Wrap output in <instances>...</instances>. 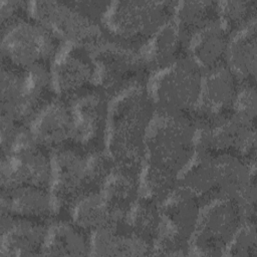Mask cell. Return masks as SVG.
Returning <instances> with one entry per match:
<instances>
[{
    "label": "cell",
    "instance_id": "cell-4",
    "mask_svg": "<svg viewBox=\"0 0 257 257\" xmlns=\"http://www.w3.org/2000/svg\"><path fill=\"white\" fill-rule=\"evenodd\" d=\"M110 2L29 1V13L63 42L80 43L91 51L107 37L102 19Z\"/></svg>",
    "mask_w": 257,
    "mask_h": 257
},
{
    "label": "cell",
    "instance_id": "cell-2",
    "mask_svg": "<svg viewBox=\"0 0 257 257\" xmlns=\"http://www.w3.org/2000/svg\"><path fill=\"white\" fill-rule=\"evenodd\" d=\"M113 167L106 151L86 152L73 145L53 151L50 194L54 218L69 219L76 202L101 190Z\"/></svg>",
    "mask_w": 257,
    "mask_h": 257
},
{
    "label": "cell",
    "instance_id": "cell-16",
    "mask_svg": "<svg viewBox=\"0 0 257 257\" xmlns=\"http://www.w3.org/2000/svg\"><path fill=\"white\" fill-rule=\"evenodd\" d=\"M49 222L1 213L0 257L42 256Z\"/></svg>",
    "mask_w": 257,
    "mask_h": 257
},
{
    "label": "cell",
    "instance_id": "cell-21",
    "mask_svg": "<svg viewBox=\"0 0 257 257\" xmlns=\"http://www.w3.org/2000/svg\"><path fill=\"white\" fill-rule=\"evenodd\" d=\"M90 233L70 219L54 218L48 224L42 256H90Z\"/></svg>",
    "mask_w": 257,
    "mask_h": 257
},
{
    "label": "cell",
    "instance_id": "cell-31",
    "mask_svg": "<svg viewBox=\"0 0 257 257\" xmlns=\"http://www.w3.org/2000/svg\"><path fill=\"white\" fill-rule=\"evenodd\" d=\"M257 94L256 84L241 83L235 104L234 114L248 124L256 125Z\"/></svg>",
    "mask_w": 257,
    "mask_h": 257
},
{
    "label": "cell",
    "instance_id": "cell-20",
    "mask_svg": "<svg viewBox=\"0 0 257 257\" xmlns=\"http://www.w3.org/2000/svg\"><path fill=\"white\" fill-rule=\"evenodd\" d=\"M90 256H153L154 247L138 237L127 222L93 231Z\"/></svg>",
    "mask_w": 257,
    "mask_h": 257
},
{
    "label": "cell",
    "instance_id": "cell-14",
    "mask_svg": "<svg viewBox=\"0 0 257 257\" xmlns=\"http://www.w3.org/2000/svg\"><path fill=\"white\" fill-rule=\"evenodd\" d=\"M241 82L227 64L203 74L199 103L193 113L196 125H205L234 113Z\"/></svg>",
    "mask_w": 257,
    "mask_h": 257
},
{
    "label": "cell",
    "instance_id": "cell-26",
    "mask_svg": "<svg viewBox=\"0 0 257 257\" xmlns=\"http://www.w3.org/2000/svg\"><path fill=\"white\" fill-rule=\"evenodd\" d=\"M69 219L90 234L95 230L120 224L115 221L100 191L88 194L76 202L70 210Z\"/></svg>",
    "mask_w": 257,
    "mask_h": 257
},
{
    "label": "cell",
    "instance_id": "cell-6",
    "mask_svg": "<svg viewBox=\"0 0 257 257\" xmlns=\"http://www.w3.org/2000/svg\"><path fill=\"white\" fill-rule=\"evenodd\" d=\"M62 43L52 31L29 17L1 33L0 63L26 71L51 69Z\"/></svg>",
    "mask_w": 257,
    "mask_h": 257
},
{
    "label": "cell",
    "instance_id": "cell-1",
    "mask_svg": "<svg viewBox=\"0 0 257 257\" xmlns=\"http://www.w3.org/2000/svg\"><path fill=\"white\" fill-rule=\"evenodd\" d=\"M196 124L192 115L155 109L145 138L141 193L163 202L195 154Z\"/></svg>",
    "mask_w": 257,
    "mask_h": 257
},
{
    "label": "cell",
    "instance_id": "cell-15",
    "mask_svg": "<svg viewBox=\"0 0 257 257\" xmlns=\"http://www.w3.org/2000/svg\"><path fill=\"white\" fill-rule=\"evenodd\" d=\"M70 102L74 118L72 145L86 152L106 151L109 98L94 88Z\"/></svg>",
    "mask_w": 257,
    "mask_h": 257
},
{
    "label": "cell",
    "instance_id": "cell-7",
    "mask_svg": "<svg viewBox=\"0 0 257 257\" xmlns=\"http://www.w3.org/2000/svg\"><path fill=\"white\" fill-rule=\"evenodd\" d=\"M203 72L190 55L151 74L147 83L155 109L192 115L199 103Z\"/></svg>",
    "mask_w": 257,
    "mask_h": 257
},
{
    "label": "cell",
    "instance_id": "cell-23",
    "mask_svg": "<svg viewBox=\"0 0 257 257\" xmlns=\"http://www.w3.org/2000/svg\"><path fill=\"white\" fill-rule=\"evenodd\" d=\"M230 35L219 22L192 37L189 55L203 74L226 64Z\"/></svg>",
    "mask_w": 257,
    "mask_h": 257
},
{
    "label": "cell",
    "instance_id": "cell-17",
    "mask_svg": "<svg viewBox=\"0 0 257 257\" xmlns=\"http://www.w3.org/2000/svg\"><path fill=\"white\" fill-rule=\"evenodd\" d=\"M34 139L51 153L74 138V118L71 102L56 97L28 126Z\"/></svg>",
    "mask_w": 257,
    "mask_h": 257
},
{
    "label": "cell",
    "instance_id": "cell-12",
    "mask_svg": "<svg viewBox=\"0 0 257 257\" xmlns=\"http://www.w3.org/2000/svg\"><path fill=\"white\" fill-rule=\"evenodd\" d=\"M57 97L73 101L95 87V65L91 51L83 44L63 42L51 66Z\"/></svg>",
    "mask_w": 257,
    "mask_h": 257
},
{
    "label": "cell",
    "instance_id": "cell-27",
    "mask_svg": "<svg viewBox=\"0 0 257 257\" xmlns=\"http://www.w3.org/2000/svg\"><path fill=\"white\" fill-rule=\"evenodd\" d=\"M127 225L132 232L154 247L161 229V204L156 200L142 196L131 209Z\"/></svg>",
    "mask_w": 257,
    "mask_h": 257
},
{
    "label": "cell",
    "instance_id": "cell-30",
    "mask_svg": "<svg viewBox=\"0 0 257 257\" xmlns=\"http://www.w3.org/2000/svg\"><path fill=\"white\" fill-rule=\"evenodd\" d=\"M256 254V222L243 223L230 242L224 256L255 257Z\"/></svg>",
    "mask_w": 257,
    "mask_h": 257
},
{
    "label": "cell",
    "instance_id": "cell-28",
    "mask_svg": "<svg viewBox=\"0 0 257 257\" xmlns=\"http://www.w3.org/2000/svg\"><path fill=\"white\" fill-rule=\"evenodd\" d=\"M26 81V70L1 63L0 70V111L21 123L20 111ZM22 124V123H21ZM23 125V124H22Z\"/></svg>",
    "mask_w": 257,
    "mask_h": 257
},
{
    "label": "cell",
    "instance_id": "cell-9",
    "mask_svg": "<svg viewBox=\"0 0 257 257\" xmlns=\"http://www.w3.org/2000/svg\"><path fill=\"white\" fill-rule=\"evenodd\" d=\"M202 205L195 194L177 185L161 203L162 223L153 256H189Z\"/></svg>",
    "mask_w": 257,
    "mask_h": 257
},
{
    "label": "cell",
    "instance_id": "cell-3",
    "mask_svg": "<svg viewBox=\"0 0 257 257\" xmlns=\"http://www.w3.org/2000/svg\"><path fill=\"white\" fill-rule=\"evenodd\" d=\"M155 113L147 84L109 99L105 150L114 165L143 169L145 138Z\"/></svg>",
    "mask_w": 257,
    "mask_h": 257
},
{
    "label": "cell",
    "instance_id": "cell-10",
    "mask_svg": "<svg viewBox=\"0 0 257 257\" xmlns=\"http://www.w3.org/2000/svg\"><path fill=\"white\" fill-rule=\"evenodd\" d=\"M52 153L24 127L9 154L1 156L0 190L30 185L50 190Z\"/></svg>",
    "mask_w": 257,
    "mask_h": 257
},
{
    "label": "cell",
    "instance_id": "cell-24",
    "mask_svg": "<svg viewBox=\"0 0 257 257\" xmlns=\"http://www.w3.org/2000/svg\"><path fill=\"white\" fill-rule=\"evenodd\" d=\"M257 20L230 36L226 64L241 83L256 84Z\"/></svg>",
    "mask_w": 257,
    "mask_h": 257
},
{
    "label": "cell",
    "instance_id": "cell-19",
    "mask_svg": "<svg viewBox=\"0 0 257 257\" xmlns=\"http://www.w3.org/2000/svg\"><path fill=\"white\" fill-rule=\"evenodd\" d=\"M1 213L42 221L54 219L50 190L21 185L0 190Z\"/></svg>",
    "mask_w": 257,
    "mask_h": 257
},
{
    "label": "cell",
    "instance_id": "cell-13",
    "mask_svg": "<svg viewBox=\"0 0 257 257\" xmlns=\"http://www.w3.org/2000/svg\"><path fill=\"white\" fill-rule=\"evenodd\" d=\"M195 149L240 157L256 163V125L234 113L205 125H196Z\"/></svg>",
    "mask_w": 257,
    "mask_h": 257
},
{
    "label": "cell",
    "instance_id": "cell-25",
    "mask_svg": "<svg viewBox=\"0 0 257 257\" xmlns=\"http://www.w3.org/2000/svg\"><path fill=\"white\" fill-rule=\"evenodd\" d=\"M173 21L190 44L193 36L220 21L219 1H178Z\"/></svg>",
    "mask_w": 257,
    "mask_h": 257
},
{
    "label": "cell",
    "instance_id": "cell-32",
    "mask_svg": "<svg viewBox=\"0 0 257 257\" xmlns=\"http://www.w3.org/2000/svg\"><path fill=\"white\" fill-rule=\"evenodd\" d=\"M29 17V1L0 0L1 33Z\"/></svg>",
    "mask_w": 257,
    "mask_h": 257
},
{
    "label": "cell",
    "instance_id": "cell-18",
    "mask_svg": "<svg viewBox=\"0 0 257 257\" xmlns=\"http://www.w3.org/2000/svg\"><path fill=\"white\" fill-rule=\"evenodd\" d=\"M142 170L114 165L100 193L117 223L126 222L128 213L140 197Z\"/></svg>",
    "mask_w": 257,
    "mask_h": 257
},
{
    "label": "cell",
    "instance_id": "cell-5",
    "mask_svg": "<svg viewBox=\"0 0 257 257\" xmlns=\"http://www.w3.org/2000/svg\"><path fill=\"white\" fill-rule=\"evenodd\" d=\"M178 1H111L102 27L112 41L141 51L174 18Z\"/></svg>",
    "mask_w": 257,
    "mask_h": 257
},
{
    "label": "cell",
    "instance_id": "cell-22",
    "mask_svg": "<svg viewBox=\"0 0 257 257\" xmlns=\"http://www.w3.org/2000/svg\"><path fill=\"white\" fill-rule=\"evenodd\" d=\"M151 74L189 55V43L173 20L164 25L140 51Z\"/></svg>",
    "mask_w": 257,
    "mask_h": 257
},
{
    "label": "cell",
    "instance_id": "cell-29",
    "mask_svg": "<svg viewBox=\"0 0 257 257\" xmlns=\"http://www.w3.org/2000/svg\"><path fill=\"white\" fill-rule=\"evenodd\" d=\"M219 15L220 23L231 36L257 20V1H219Z\"/></svg>",
    "mask_w": 257,
    "mask_h": 257
},
{
    "label": "cell",
    "instance_id": "cell-8",
    "mask_svg": "<svg viewBox=\"0 0 257 257\" xmlns=\"http://www.w3.org/2000/svg\"><path fill=\"white\" fill-rule=\"evenodd\" d=\"M91 54L95 65V87L109 99L149 81L151 72L140 51L106 37L91 50Z\"/></svg>",
    "mask_w": 257,
    "mask_h": 257
},
{
    "label": "cell",
    "instance_id": "cell-11",
    "mask_svg": "<svg viewBox=\"0 0 257 257\" xmlns=\"http://www.w3.org/2000/svg\"><path fill=\"white\" fill-rule=\"evenodd\" d=\"M243 223L241 207L233 197H222L204 205L191 238V255L224 256Z\"/></svg>",
    "mask_w": 257,
    "mask_h": 257
}]
</instances>
